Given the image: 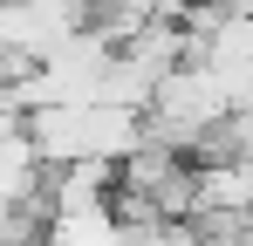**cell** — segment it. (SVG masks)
Instances as JSON below:
<instances>
[{
	"mask_svg": "<svg viewBox=\"0 0 253 246\" xmlns=\"http://www.w3.org/2000/svg\"><path fill=\"white\" fill-rule=\"evenodd\" d=\"M178 7H206V0H178Z\"/></svg>",
	"mask_w": 253,
	"mask_h": 246,
	"instance_id": "cell-1",
	"label": "cell"
}]
</instances>
